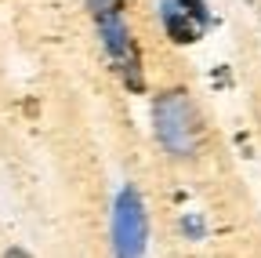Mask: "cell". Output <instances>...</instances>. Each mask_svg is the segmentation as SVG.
Wrapping results in <instances>:
<instances>
[{"label":"cell","instance_id":"8992f818","mask_svg":"<svg viewBox=\"0 0 261 258\" xmlns=\"http://www.w3.org/2000/svg\"><path fill=\"white\" fill-rule=\"evenodd\" d=\"M4 258H33V254H29V251H22V247H8V251H4Z\"/></svg>","mask_w":261,"mask_h":258},{"label":"cell","instance_id":"5b68a950","mask_svg":"<svg viewBox=\"0 0 261 258\" xmlns=\"http://www.w3.org/2000/svg\"><path fill=\"white\" fill-rule=\"evenodd\" d=\"M174 4L196 22V29H200V33H207V29L214 26V15L207 11V4H203V0H174Z\"/></svg>","mask_w":261,"mask_h":258},{"label":"cell","instance_id":"277c9868","mask_svg":"<svg viewBox=\"0 0 261 258\" xmlns=\"http://www.w3.org/2000/svg\"><path fill=\"white\" fill-rule=\"evenodd\" d=\"M160 18H163V29H167V37L174 44H192L200 40V29H196V22L174 4V0H163L160 4Z\"/></svg>","mask_w":261,"mask_h":258},{"label":"cell","instance_id":"3957f363","mask_svg":"<svg viewBox=\"0 0 261 258\" xmlns=\"http://www.w3.org/2000/svg\"><path fill=\"white\" fill-rule=\"evenodd\" d=\"M149 244V215L135 185H123L113 204V254L116 258H145Z\"/></svg>","mask_w":261,"mask_h":258},{"label":"cell","instance_id":"6da1fadb","mask_svg":"<svg viewBox=\"0 0 261 258\" xmlns=\"http://www.w3.org/2000/svg\"><path fill=\"white\" fill-rule=\"evenodd\" d=\"M91 4V18L98 26V37H102V48L113 62V69L120 73V80L127 84V91L142 95L145 91V73H142V51L135 44V33L127 26L123 4L120 0H87Z\"/></svg>","mask_w":261,"mask_h":258},{"label":"cell","instance_id":"7a4b0ae2","mask_svg":"<svg viewBox=\"0 0 261 258\" xmlns=\"http://www.w3.org/2000/svg\"><path fill=\"white\" fill-rule=\"evenodd\" d=\"M152 131H156L160 146L174 160H189V156L200 153L203 127H200V113H196L185 87H167V91L156 95V102H152Z\"/></svg>","mask_w":261,"mask_h":258}]
</instances>
